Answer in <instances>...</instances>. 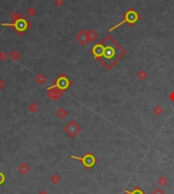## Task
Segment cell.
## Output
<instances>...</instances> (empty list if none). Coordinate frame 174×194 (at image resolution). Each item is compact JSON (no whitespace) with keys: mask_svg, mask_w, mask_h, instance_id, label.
<instances>
[{"mask_svg":"<svg viewBox=\"0 0 174 194\" xmlns=\"http://www.w3.org/2000/svg\"><path fill=\"white\" fill-rule=\"evenodd\" d=\"M71 85H72V83H71V81L69 80L68 77H67L65 74H63V73L59 75V76L53 81V83H52V85L59 87V89H62V91H66Z\"/></svg>","mask_w":174,"mask_h":194,"instance_id":"5","label":"cell"},{"mask_svg":"<svg viewBox=\"0 0 174 194\" xmlns=\"http://www.w3.org/2000/svg\"><path fill=\"white\" fill-rule=\"evenodd\" d=\"M8 57L10 58L12 61H19V58H21V54H19V52L17 51V50H13V51L10 52Z\"/></svg>","mask_w":174,"mask_h":194,"instance_id":"10","label":"cell"},{"mask_svg":"<svg viewBox=\"0 0 174 194\" xmlns=\"http://www.w3.org/2000/svg\"><path fill=\"white\" fill-rule=\"evenodd\" d=\"M54 3L57 6H62L64 4V0H54Z\"/></svg>","mask_w":174,"mask_h":194,"instance_id":"24","label":"cell"},{"mask_svg":"<svg viewBox=\"0 0 174 194\" xmlns=\"http://www.w3.org/2000/svg\"><path fill=\"white\" fill-rule=\"evenodd\" d=\"M153 113L155 114L156 116H160L163 113V108H162L161 106H155L153 109Z\"/></svg>","mask_w":174,"mask_h":194,"instance_id":"17","label":"cell"},{"mask_svg":"<svg viewBox=\"0 0 174 194\" xmlns=\"http://www.w3.org/2000/svg\"><path fill=\"white\" fill-rule=\"evenodd\" d=\"M28 109H29V111L31 112V113H37L38 110H39V105H38L37 103H31L29 105V107H28Z\"/></svg>","mask_w":174,"mask_h":194,"instance_id":"12","label":"cell"},{"mask_svg":"<svg viewBox=\"0 0 174 194\" xmlns=\"http://www.w3.org/2000/svg\"><path fill=\"white\" fill-rule=\"evenodd\" d=\"M137 76L139 80H145V79L148 77V73L146 72L144 69H141V70H139V72L137 73Z\"/></svg>","mask_w":174,"mask_h":194,"instance_id":"13","label":"cell"},{"mask_svg":"<svg viewBox=\"0 0 174 194\" xmlns=\"http://www.w3.org/2000/svg\"><path fill=\"white\" fill-rule=\"evenodd\" d=\"M51 181H52V183H54V184H57L58 182L60 181V177L58 175H53L51 177Z\"/></svg>","mask_w":174,"mask_h":194,"instance_id":"21","label":"cell"},{"mask_svg":"<svg viewBox=\"0 0 174 194\" xmlns=\"http://www.w3.org/2000/svg\"><path fill=\"white\" fill-rule=\"evenodd\" d=\"M27 14L29 15V17H35V15L37 14V10H36L35 7H29L27 10Z\"/></svg>","mask_w":174,"mask_h":194,"instance_id":"18","label":"cell"},{"mask_svg":"<svg viewBox=\"0 0 174 194\" xmlns=\"http://www.w3.org/2000/svg\"><path fill=\"white\" fill-rule=\"evenodd\" d=\"M152 194H166V193L161 189V188H156V189L152 192Z\"/></svg>","mask_w":174,"mask_h":194,"instance_id":"22","label":"cell"},{"mask_svg":"<svg viewBox=\"0 0 174 194\" xmlns=\"http://www.w3.org/2000/svg\"><path fill=\"white\" fill-rule=\"evenodd\" d=\"M7 58H8V56H7V54L4 51H0V61L1 62L5 61Z\"/></svg>","mask_w":174,"mask_h":194,"instance_id":"20","label":"cell"},{"mask_svg":"<svg viewBox=\"0 0 174 194\" xmlns=\"http://www.w3.org/2000/svg\"><path fill=\"white\" fill-rule=\"evenodd\" d=\"M39 194H47V192H45V191H42V192H40Z\"/></svg>","mask_w":174,"mask_h":194,"instance_id":"28","label":"cell"},{"mask_svg":"<svg viewBox=\"0 0 174 194\" xmlns=\"http://www.w3.org/2000/svg\"><path fill=\"white\" fill-rule=\"evenodd\" d=\"M1 25H2V27L12 28V29L17 32V34L19 36V37L25 36L27 30H29V29H31L32 28V23L21 14H19V17L17 19V21H13V23H1Z\"/></svg>","mask_w":174,"mask_h":194,"instance_id":"2","label":"cell"},{"mask_svg":"<svg viewBox=\"0 0 174 194\" xmlns=\"http://www.w3.org/2000/svg\"><path fill=\"white\" fill-rule=\"evenodd\" d=\"M5 87V83L2 78H0V91H2L3 89Z\"/></svg>","mask_w":174,"mask_h":194,"instance_id":"25","label":"cell"},{"mask_svg":"<svg viewBox=\"0 0 174 194\" xmlns=\"http://www.w3.org/2000/svg\"><path fill=\"white\" fill-rule=\"evenodd\" d=\"M56 115H57L58 118H60V119H64V118L68 115V112H67L64 108H60V109H58Z\"/></svg>","mask_w":174,"mask_h":194,"instance_id":"11","label":"cell"},{"mask_svg":"<svg viewBox=\"0 0 174 194\" xmlns=\"http://www.w3.org/2000/svg\"><path fill=\"white\" fill-rule=\"evenodd\" d=\"M158 184H159L160 186H166L168 184V179L166 177H164V176H161V177L158 179Z\"/></svg>","mask_w":174,"mask_h":194,"instance_id":"16","label":"cell"},{"mask_svg":"<svg viewBox=\"0 0 174 194\" xmlns=\"http://www.w3.org/2000/svg\"><path fill=\"white\" fill-rule=\"evenodd\" d=\"M71 159L79 160L81 161V163L83 164V166H85L88 169H91L92 167L96 165L97 163V159L94 157V155H92L91 153H87L84 157H75V155H71Z\"/></svg>","mask_w":174,"mask_h":194,"instance_id":"4","label":"cell"},{"mask_svg":"<svg viewBox=\"0 0 174 194\" xmlns=\"http://www.w3.org/2000/svg\"><path fill=\"white\" fill-rule=\"evenodd\" d=\"M122 194H129V193H128V191H124V192H123Z\"/></svg>","mask_w":174,"mask_h":194,"instance_id":"29","label":"cell"},{"mask_svg":"<svg viewBox=\"0 0 174 194\" xmlns=\"http://www.w3.org/2000/svg\"><path fill=\"white\" fill-rule=\"evenodd\" d=\"M19 14L17 12V11H13V12L10 14V19H12L13 21H17V17H19Z\"/></svg>","mask_w":174,"mask_h":194,"instance_id":"23","label":"cell"},{"mask_svg":"<svg viewBox=\"0 0 174 194\" xmlns=\"http://www.w3.org/2000/svg\"><path fill=\"white\" fill-rule=\"evenodd\" d=\"M137 19H139V14H137V13L135 12V10L130 9V10H128L126 13H125V15H124V19H123V21H121V23H119L118 25H114V27L112 28V29H110V30H109V32L113 31V30H115L116 28H118V27H120V25H122L124 23H130V25H133V23H135V21H137Z\"/></svg>","mask_w":174,"mask_h":194,"instance_id":"6","label":"cell"},{"mask_svg":"<svg viewBox=\"0 0 174 194\" xmlns=\"http://www.w3.org/2000/svg\"><path fill=\"white\" fill-rule=\"evenodd\" d=\"M168 98H169V99H170V101H171V102H173V103H174V91H172L171 94H170V95H169V97H168Z\"/></svg>","mask_w":174,"mask_h":194,"instance_id":"26","label":"cell"},{"mask_svg":"<svg viewBox=\"0 0 174 194\" xmlns=\"http://www.w3.org/2000/svg\"><path fill=\"white\" fill-rule=\"evenodd\" d=\"M75 40H77V41L79 42L81 45H83V46L87 45V43L89 42V41H88L87 32H86L85 30H81V31L79 32V33L77 34V36H75Z\"/></svg>","mask_w":174,"mask_h":194,"instance_id":"8","label":"cell"},{"mask_svg":"<svg viewBox=\"0 0 174 194\" xmlns=\"http://www.w3.org/2000/svg\"><path fill=\"white\" fill-rule=\"evenodd\" d=\"M87 36H88V41L89 42H94L96 39H97V34H96L94 31L87 32Z\"/></svg>","mask_w":174,"mask_h":194,"instance_id":"14","label":"cell"},{"mask_svg":"<svg viewBox=\"0 0 174 194\" xmlns=\"http://www.w3.org/2000/svg\"><path fill=\"white\" fill-rule=\"evenodd\" d=\"M63 130H64V132L66 133L70 138H75L81 131V127L75 121L71 120V121H69L68 123L65 125V127L63 128Z\"/></svg>","mask_w":174,"mask_h":194,"instance_id":"3","label":"cell"},{"mask_svg":"<svg viewBox=\"0 0 174 194\" xmlns=\"http://www.w3.org/2000/svg\"><path fill=\"white\" fill-rule=\"evenodd\" d=\"M46 81H47V77H46V75L43 74V73H39V74L36 76V83H37L38 85H45Z\"/></svg>","mask_w":174,"mask_h":194,"instance_id":"9","label":"cell"},{"mask_svg":"<svg viewBox=\"0 0 174 194\" xmlns=\"http://www.w3.org/2000/svg\"><path fill=\"white\" fill-rule=\"evenodd\" d=\"M19 172H21V174H27L28 172H29L30 168H29V166H28L27 164L23 163V164H21V165L19 166Z\"/></svg>","mask_w":174,"mask_h":194,"instance_id":"15","label":"cell"},{"mask_svg":"<svg viewBox=\"0 0 174 194\" xmlns=\"http://www.w3.org/2000/svg\"><path fill=\"white\" fill-rule=\"evenodd\" d=\"M4 182V176H3L2 173H0V185Z\"/></svg>","mask_w":174,"mask_h":194,"instance_id":"27","label":"cell"},{"mask_svg":"<svg viewBox=\"0 0 174 194\" xmlns=\"http://www.w3.org/2000/svg\"><path fill=\"white\" fill-rule=\"evenodd\" d=\"M63 94H64V91H62L57 87H54V85L49 87L47 89V91H46V96L50 100H59L62 97Z\"/></svg>","mask_w":174,"mask_h":194,"instance_id":"7","label":"cell"},{"mask_svg":"<svg viewBox=\"0 0 174 194\" xmlns=\"http://www.w3.org/2000/svg\"><path fill=\"white\" fill-rule=\"evenodd\" d=\"M129 194H145V192L141 189L139 187H135L133 191H128Z\"/></svg>","mask_w":174,"mask_h":194,"instance_id":"19","label":"cell"},{"mask_svg":"<svg viewBox=\"0 0 174 194\" xmlns=\"http://www.w3.org/2000/svg\"><path fill=\"white\" fill-rule=\"evenodd\" d=\"M92 54L106 68L111 69L124 56L125 51L111 37H107L92 48Z\"/></svg>","mask_w":174,"mask_h":194,"instance_id":"1","label":"cell"}]
</instances>
